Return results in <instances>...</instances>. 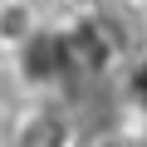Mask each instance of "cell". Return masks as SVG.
<instances>
[{"label": "cell", "instance_id": "6da1fadb", "mask_svg": "<svg viewBox=\"0 0 147 147\" xmlns=\"http://www.w3.org/2000/svg\"><path fill=\"white\" fill-rule=\"evenodd\" d=\"M20 64H25V79L34 84H49L59 69H69V49H64V34H49L39 30L25 49H20Z\"/></svg>", "mask_w": 147, "mask_h": 147}, {"label": "cell", "instance_id": "7a4b0ae2", "mask_svg": "<svg viewBox=\"0 0 147 147\" xmlns=\"http://www.w3.org/2000/svg\"><path fill=\"white\" fill-rule=\"evenodd\" d=\"M34 34H39V20L30 10V0H0V44L25 49Z\"/></svg>", "mask_w": 147, "mask_h": 147}, {"label": "cell", "instance_id": "3957f363", "mask_svg": "<svg viewBox=\"0 0 147 147\" xmlns=\"http://www.w3.org/2000/svg\"><path fill=\"white\" fill-rule=\"evenodd\" d=\"M20 147H64V127H59V118H30V127H25V137H20Z\"/></svg>", "mask_w": 147, "mask_h": 147}, {"label": "cell", "instance_id": "277c9868", "mask_svg": "<svg viewBox=\"0 0 147 147\" xmlns=\"http://www.w3.org/2000/svg\"><path fill=\"white\" fill-rule=\"evenodd\" d=\"M132 98H137V103L147 108V59H142V64L132 69Z\"/></svg>", "mask_w": 147, "mask_h": 147}, {"label": "cell", "instance_id": "5b68a950", "mask_svg": "<svg viewBox=\"0 0 147 147\" xmlns=\"http://www.w3.org/2000/svg\"><path fill=\"white\" fill-rule=\"evenodd\" d=\"M98 147H127V142H123V137H108V142H98Z\"/></svg>", "mask_w": 147, "mask_h": 147}]
</instances>
